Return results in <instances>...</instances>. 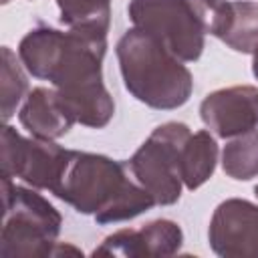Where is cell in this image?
Instances as JSON below:
<instances>
[{
    "label": "cell",
    "instance_id": "6da1fadb",
    "mask_svg": "<svg viewBox=\"0 0 258 258\" xmlns=\"http://www.w3.org/2000/svg\"><path fill=\"white\" fill-rule=\"evenodd\" d=\"M127 161H115L101 153L69 149L62 171L52 187L58 200L97 224L133 220L155 206L151 194L129 177Z\"/></svg>",
    "mask_w": 258,
    "mask_h": 258
},
{
    "label": "cell",
    "instance_id": "7a4b0ae2",
    "mask_svg": "<svg viewBox=\"0 0 258 258\" xmlns=\"http://www.w3.org/2000/svg\"><path fill=\"white\" fill-rule=\"evenodd\" d=\"M107 34L89 30H58L36 26L18 42V58L24 69L48 81L62 97L103 89V58Z\"/></svg>",
    "mask_w": 258,
    "mask_h": 258
},
{
    "label": "cell",
    "instance_id": "3957f363",
    "mask_svg": "<svg viewBox=\"0 0 258 258\" xmlns=\"http://www.w3.org/2000/svg\"><path fill=\"white\" fill-rule=\"evenodd\" d=\"M125 89L143 105L171 111L185 105L194 77L163 42L141 28H129L115 46Z\"/></svg>",
    "mask_w": 258,
    "mask_h": 258
},
{
    "label": "cell",
    "instance_id": "277c9868",
    "mask_svg": "<svg viewBox=\"0 0 258 258\" xmlns=\"http://www.w3.org/2000/svg\"><path fill=\"white\" fill-rule=\"evenodd\" d=\"M62 216L34 189L2 175V258H52Z\"/></svg>",
    "mask_w": 258,
    "mask_h": 258
},
{
    "label": "cell",
    "instance_id": "5b68a950",
    "mask_svg": "<svg viewBox=\"0 0 258 258\" xmlns=\"http://www.w3.org/2000/svg\"><path fill=\"white\" fill-rule=\"evenodd\" d=\"M189 135L185 123L167 121L155 127L127 161L131 175L151 194L155 206H171L181 198V149Z\"/></svg>",
    "mask_w": 258,
    "mask_h": 258
},
{
    "label": "cell",
    "instance_id": "8992f818",
    "mask_svg": "<svg viewBox=\"0 0 258 258\" xmlns=\"http://www.w3.org/2000/svg\"><path fill=\"white\" fill-rule=\"evenodd\" d=\"M129 20L163 42L179 60L194 62L206 46V32L187 0H129Z\"/></svg>",
    "mask_w": 258,
    "mask_h": 258
},
{
    "label": "cell",
    "instance_id": "52a82bcc",
    "mask_svg": "<svg viewBox=\"0 0 258 258\" xmlns=\"http://www.w3.org/2000/svg\"><path fill=\"white\" fill-rule=\"evenodd\" d=\"M69 149L52 139L22 137L14 127H2V175L20 177L36 189L52 191Z\"/></svg>",
    "mask_w": 258,
    "mask_h": 258
},
{
    "label": "cell",
    "instance_id": "ba28073f",
    "mask_svg": "<svg viewBox=\"0 0 258 258\" xmlns=\"http://www.w3.org/2000/svg\"><path fill=\"white\" fill-rule=\"evenodd\" d=\"M208 240L222 258H258V204L228 198L212 214Z\"/></svg>",
    "mask_w": 258,
    "mask_h": 258
},
{
    "label": "cell",
    "instance_id": "9c48e42d",
    "mask_svg": "<svg viewBox=\"0 0 258 258\" xmlns=\"http://www.w3.org/2000/svg\"><path fill=\"white\" fill-rule=\"evenodd\" d=\"M200 117L204 125L222 139L258 131V89L252 85L218 89L204 97Z\"/></svg>",
    "mask_w": 258,
    "mask_h": 258
},
{
    "label": "cell",
    "instance_id": "30bf717a",
    "mask_svg": "<svg viewBox=\"0 0 258 258\" xmlns=\"http://www.w3.org/2000/svg\"><path fill=\"white\" fill-rule=\"evenodd\" d=\"M183 244V232L173 220H153L139 230L123 228L109 234L95 250L93 256H173Z\"/></svg>",
    "mask_w": 258,
    "mask_h": 258
},
{
    "label": "cell",
    "instance_id": "8fae6325",
    "mask_svg": "<svg viewBox=\"0 0 258 258\" xmlns=\"http://www.w3.org/2000/svg\"><path fill=\"white\" fill-rule=\"evenodd\" d=\"M18 121L32 137L52 141L67 135L69 129L77 123L64 99L54 87L32 89L18 109Z\"/></svg>",
    "mask_w": 258,
    "mask_h": 258
},
{
    "label": "cell",
    "instance_id": "7c38bea8",
    "mask_svg": "<svg viewBox=\"0 0 258 258\" xmlns=\"http://www.w3.org/2000/svg\"><path fill=\"white\" fill-rule=\"evenodd\" d=\"M218 163V143L210 129L196 131L181 149V179L187 189L202 187L214 173Z\"/></svg>",
    "mask_w": 258,
    "mask_h": 258
},
{
    "label": "cell",
    "instance_id": "4fadbf2b",
    "mask_svg": "<svg viewBox=\"0 0 258 258\" xmlns=\"http://www.w3.org/2000/svg\"><path fill=\"white\" fill-rule=\"evenodd\" d=\"M218 38L236 52L252 54L258 48V2L230 0L228 18Z\"/></svg>",
    "mask_w": 258,
    "mask_h": 258
},
{
    "label": "cell",
    "instance_id": "5bb4252c",
    "mask_svg": "<svg viewBox=\"0 0 258 258\" xmlns=\"http://www.w3.org/2000/svg\"><path fill=\"white\" fill-rule=\"evenodd\" d=\"M60 22L73 30L109 32L111 0H56Z\"/></svg>",
    "mask_w": 258,
    "mask_h": 258
},
{
    "label": "cell",
    "instance_id": "9a60e30c",
    "mask_svg": "<svg viewBox=\"0 0 258 258\" xmlns=\"http://www.w3.org/2000/svg\"><path fill=\"white\" fill-rule=\"evenodd\" d=\"M222 169L236 181H248L258 175V131L232 137L224 145Z\"/></svg>",
    "mask_w": 258,
    "mask_h": 258
},
{
    "label": "cell",
    "instance_id": "2e32d148",
    "mask_svg": "<svg viewBox=\"0 0 258 258\" xmlns=\"http://www.w3.org/2000/svg\"><path fill=\"white\" fill-rule=\"evenodd\" d=\"M22 60L12 52L10 46H2V67H0V91H2V119L10 121L26 99L28 81L22 71Z\"/></svg>",
    "mask_w": 258,
    "mask_h": 258
},
{
    "label": "cell",
    "instance_id": "e0dca14e",
    "mask_svg": "<svg viewBox=\"0 0 258 258\" xmlns=\"http://www.w3.org/2000/svg\"><path fill=\"white\" fill-rule=\"evenodd\" d=\"M198 22L202 24L206 34L212 36H220L226 18H228V10H230V0H187Z\"/></svg>",
    "mask_w": 258,
    "mask_h": 258
},
{
    "label": "cell",
    "instance_id": "ac0fdd59",
    "mask_svg": "<svg viewBox=\"0 0 258 258\" xmlns=\"http://www.w3.org/2000/svg\"><path fill=\"white\" fill-rule=\"evenodd\" d=\"M62 254L83 256V252H81L79 248H75V246H71V244H62V242H56V246H54V250H52V258H58V256H62Z\"/></svg>",
    "mask_w": 258,
    "mask_h": 258
},
{
    "label": "cell",
    "instance_id": "d6986e66",
    "mask_svg": "<svg viewBox=\"0 0 258 258\" xmlns=\"http://www.w3.org/2000/svg\"><path fill=\"white\" fill-rule=\"evenodd\" d=\"M252 75H254L256 81H258V48L252 52Z\"/></svg>",
    "mask_w": 258,
    "mask_h": 258
},
{
    "label": "cell",
    "instance_id": "ffe728a7",
    "mask_svg": "<svg viewBox=\"0 0 258 258\" xmlns=\"http://www.w3.org/2000/svg\"><path fill=\"white\" fill-rule=\"evenodd\" d=\"M254 194H256V198H258V185H256V187H254Z\"/></svg>",
    "mask_w": 258,
    "mask_h": 258
}]
</instances>
